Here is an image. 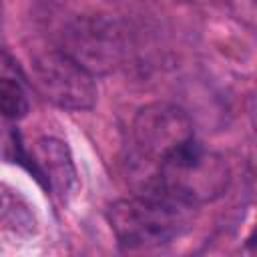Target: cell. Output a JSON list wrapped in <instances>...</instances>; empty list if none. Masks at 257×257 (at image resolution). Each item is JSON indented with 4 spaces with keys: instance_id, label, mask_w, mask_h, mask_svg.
Here are the masks:
<instances>
[{
    "instance_id": "cell-8",
    "label": "cell",
    "mask_w": 257,
    "mask_h": 257,
    "mask_svg": "<svg viewBox=\"0 0 257 257\" xmlns=\"http://www.w3.org/2000/svg\"><path fill=\"white\" fill-rule=\"evenodd\" d=\"M30 225H32V215L28 207L22 203V199L14 195V191L0 187V227L16 233L20 229L30 231Z\"/></svg>"
},
{
    "instance_id": "cell-7",
    "label": "cell",
    "mask_w": 257,
    "mask_h": 257,
    "mask_svg": "<svg viewBox=\"0 0 257 257\" xmlns=\"http://www.w3.org/2000/svg\"><path fill=\"white\" fill-rule=\"evenodd\" d=\"M30 110L26 78L18 62L0 48V114L6 118H22Z\"/></svg>"
},
{
    "instance_id": "cell-4",
    "label": "cell",
    "mask_w": 257,
    "mask_h": 257,
    "mask_svg": "<svg viewBox=\"0 0 257 257\" xmlns=\"http://www.w3.org/2000/svg\"><path fill=\"white\" fill-rule=\"evenodd\" d=\"M36 90L64 110H88L94 106L98 90L94 74L88 72L64 50H48L32 64Z\"/></svg>"
},
{
    "instance_id": "cell-6",
    "label": "cell",
    "mask_w": 257,
    "mask_h": 257,
    "mask_svg": "<svg viewBox=\"0 0 257 257\" xmlns=\"http://www.w3.org/2000/svg\"><path fill=\"white\" fill-rule=\"evenodd\" d=\"M30 167L36 179L56 197L66 201L78 189V171L68 145L54 137H42L28 151Z\"/></svg>"
},
{
    "instance_id": "cell-2",
    "label": "cell",
    "mask_w": 257,
    "mask_h": 257,
    "mask_svg": "<svg viewBox=\"0 0 257 257\" xmlns=\"http://www.w3.org/2000/svg\"><path fill=\"white\" fill-rule=\"evenodd\" d=\"M191 211L193 207L163 195L139 193L114 201L106 211V219L120 247L149 249L183 235L191 223Z\"/></svg>"
},
{
    "instance_id": "cell-5",
    "label": "cell",
    "mask_w": 257,
    "mask_h": 257,
    "mask_svg": "<svg viewBox=\"0 0 257 257\" xmlns=\"http://www.w3.org/2000/svg\"><path fill=\"white\" fill-rule=\"evenodd\" d=\"M60 50L70 54L92 74L114 70L124 56V34L116 20L106 16H80L64 32Z\"/></svg>"
},
{
    "instance_id": "cell-3",
    "label": "cell",
    "mask_w": 257,
    "mask_h": 257,
    "mask_svg": "<svg viewBox=\"0 0 257 257\" xmlns=\"http://www.w3.org/2000/svg\"><path fill=\"white\" fill-rule=\"evenodd\" d=\"M131 137L137 157L151 169L197 141L191 116L173 102H151L141 106L133 118Z\"/></svg>"
},
{
    "instance_id": "cell-1",
    "label": "cell",
    "mask_w": 257,
    "mask_h": 257,
    "mask_svg": "<svg viewBox=\"0 0 257 257\" xmlns=\"http://www.w3.org/2000/svg\"><path fill=\"white\" fill-rule=\"evenodd\" d=\"M229 181L231 171L225 159L193 141L151 171L143 193H157L195 209L219 199Z\"/></svg>"
}]
</instances>
